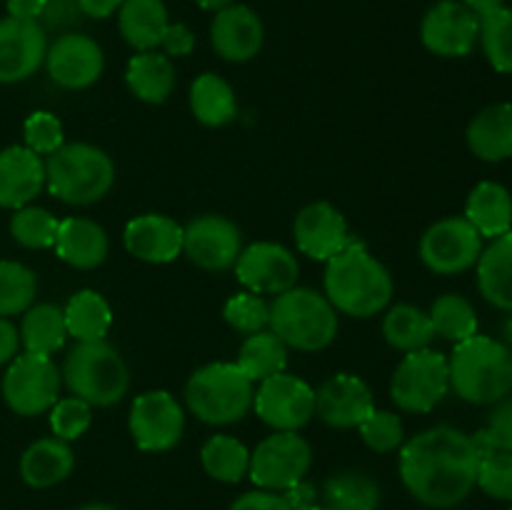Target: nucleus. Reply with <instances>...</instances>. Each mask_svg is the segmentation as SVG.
Segmentation results:
<instances>
[{"label":"nucleus","instance_id":"1","mask_svg":"<svg viewBox=\"0 0 512 510\" xmlns=\"http://www.w3.org/2000/svg\"><path fill=\"white\" fill-rule=\"evenodd\" d=\"M480 450L473 435L435 425L420 430L400 448V480L418 503L428 508H455L478 483Z\"/></svg>","mask_w":512,"mask_h":510},{"label":"nucleus","instance_id":"2","mask_svg":"<svg viewBox=\"0 0 512 510\" xmlns=\"http://www.w3.org/2000/svg\"><path fill=\"white\" fill-rule=\"evenodd\" d=\"M323 285L325 298L338 313L360 320L383 313L395 293L390 270L358 240L325 260Z\"/></svg>","mask_w":512,"mask_h":510},{"label":"nucleus","instance_id":"3","mask_svg":"<svg viewBox=\"0 0 512 510\" xmlns=\"http://www.w3.org/2000/svg\"><path fill=\"white\" fill-rule=\"evenodd\" d=\"M450 390L473 405H493L512 393V353L500 340L473 335L448 355Z\"/></svg>","mask_w":512,"mask_h":510},{"label":"nucleus","instance_id":"4","mask_svg":"<svg viewBox=\"0 0 512 510\" xmlns=\"http://www.w3.org/2000/svg\"><path fill=\"white\" fill-rule=\"evenodd\" d=\"M115 185V163L93 143H63L45 160V188L65 205H93Z\"/></svg>","mask_w":512,"mask_h":510},{"label":"nucleus","instance_id":"5","mask_svg":"<svg viewBox=\"0 0 512 510\" xmlns=\"http://www.w3.org/2000/svg\"><path fill=\"white\" fill-rule=\"evenodd\" d=\"M70 395L85 400L93 408H110L128 395L130 370L123 355L108 340L75 343L68 350L60 370Z\"/></svg>","mask_w":512,"mask_h":510},{"label":"nucleus","instance_id":"6","mask_svg":"<svg viewBox=\"0 0 512 510\" xmlns=\"http://www.w3.org/2000/svg\"><path fill=\"white\" fill-rule=\"evenodd\" d=\"M338 310L325 293L313 288H290L270 303V330L288 348L318 353L338 338Z\"/></svg>","mask_w":512,"mask_h":510},{"label":"nucleus","instance_id":"7","mask_svg":"<svg viewBox=\"0 0 512 510\" xmlns=\"http://www.w3.org/2000/svg\"><path fill=\"white\" fill-rule=\"evenodd\" d=\"M183 395L198 420L233 425L253 410L255 383L235 363H208L190 375Z\"/></svg>","mask_w":512,"mask_h":510},{"label":"nucleus","instance_id":"8","mask_svg":"<svg viewBox=\"0 0 512 510\" xmlns=\"http://www.w3.org/2000/svg\"><path fill=\"white\" fill-rule=\"evenodd\" d=\"M448 390V355L430 348L405 353L390 380V398L405 413H430Z\"/></svg>","mask_w":512,"mask_h":510},{"label":"nucleus","instance_id":"9","mask_svg":"<svg viewBox=\"0 0 512 510\" xmlns=\"http://www.w3.org/2000/svg\"><path fill=\"white\" fill-rule=\"evenodd\" d=\"M313 465V448L308 440L288 430H273L250 453V480L263 490L285 493L305 480Z\"/></svg>","mask_w":512,"mask_h":510},{"label":"nucleus","instance_id":"10","mask_svg":"<svg viewBox=\"0 0 512 510\" xmlns=\"http://www.w3.org/2000/svg\"><path fill=\"white\" fill-rule=\"evenodd\" d=\"M60 370L45 355H15L3 375V398L13 413L23 418L43 415L60 398Z\"/></svg>","mask_w":512,"mask_h":510},{"label":"nucleus","instance_id":"11","mask_svg":"<svg viewBox=\"0 0 512 510\" xmlns=\"http://www.w3.org/2000/svg\"><path fill=\"white\" fill-rule=\"evenodd\" d=\"M418 253L430 273L460 275L478 265L480 253H483V238L465 220V215H450L425 230Z\"/></svg>","mask_w":512,"mask_h":510},{"label":"nucleus","instance_id":"12","mask_svg":"<svg viewBox=\"0 0 512 510\" xmlns=\"http://www.w3.org/2000/svg\"><path fill=\"white\" fill-rule=\"evenodd\" d=\"M128 428L145 453H165L183 440L185 410L168 390H145L130 405Z\"/></svg>","mask_w":512,"mask_h":510},{"label":"nucleus","instance_id":"13","mask_svg":"<svg viewBox=\"0 0 512 510\" xmlns=\"http://www.w3.org/2000/svg\"><path fill=\"white\" fill-rule=\"evenodd\" d=\"M253 408L255 415L273 430L298 433L315 415V390L303 378L283 370L260 380Z\"/></svg>","mask_w":512,"mask_h":510},{"label":"nucleus","instance_id":"14","mask_svg":"<svg viewBox=\"0 0 512 510\" xmlns=\"http://www.w3.org/2000/svg\"><path fill=\"white\" fill-rule=\"evenodd\" d=\"M243 250V233L225 215H198L183 228V253L193 265L208 273L235 268Z\"/></svg>","mask_w":512,"mask_h":510},{"label":"nucleus","instance_id":"15","mask_svg":"<svg viewBox=\"0 0 512 510\" xmlns=\"http://www.w3.org/2000/svg\"><path fill=\"white\" fill-rule=\"evenodd\" d=\"M480 38V18L460 0H440L420 23V40L440 58H465Z\"/></svg>","mask_w":512,"mask_h":510},{"label":"nucleus","instance_id":"16","mask_svg":"<svg viewBox=\"0 0 512 510\" xmlns=\"http://www.w3.org/2000/svg\"><path fill=\"white\" fill-rule=\"evenodd\" d=\"M235 275L250 293L280 295L298 285L300 265L293 250L280 243L260 240L240 250Z\"/></svg>","mask_w":512,"mask_h":510},{"label":"nucleus","instance_id":"17","mask_svg":"<svg viewBox=\"0 0 512 510\" xmlns=\"http://www.w3.org/2000/svg\"><path fill=\"white\" fill-rule=\"evenodd\" d=\"M45 68L50 80L65 90H85L98 83L105 68L103 48L90 35L63 33L48 45Z\"/></svg>","mask_w":512,"mask_h":510},{"label":"nucleus","instance_id":"18","mask_svg":"<svg viewBox=\"0 0 512 510\" xmlns=\"http://www.w3.org/2000/svg\"><path fill=\"white\" fill-rule=\"evenodd\" d=\"M48 33L38 20L3 18L0 20V83L28 80L45 65Z\"/></svg>","mask_w":512,"mask_h":510},{"label":"nucleus","instance_id":"19","mask_svg":"<svg viewBox=\"0 0 512 510\" xmlns=\"http://www.w3.org/2000/svg\"><path fill=\"white\" fill-rule=\"evenodd\" d=\"M373 410V390L355 373H335L315 390V415L330 428H358Z\"/></svg>","mask_w":512,"mask_h":510},{"label":"nucleus","instance_id":"20","mask_svg":"<svg viewBox=\"0 0 512 510\" xmlns=\"http://www.w3.org/2000/svg\"><path fill=\"white\" fill-rule=\"evenodd\" d=\"M293 238L300 253L313 260H330L350 243L343 213L328 200L305 205L295 215Z\"/></svg>","mask_w":512,"mask_h":510},{"label":"nucleus","instance_id":"21","mask_svg":"<svg viewBox=\"0 0 512 510\" xmlns=\"http://www.w3.org/2000/svg\"><path fill=\"white\" fill-rule=\"evenodd\" d=\"M265 43V28L260 15L248 5H228L218 10L210 25V45L228 63H248Z\"/></svg>","mask_w":512,"mask_h":510},{"label":"nucleus","instance_id":"22","mask_svg":"<svg viewBox=\"0 0 512 510\" xmlns=\"http://www.w3.org/2000/svg\"><path fill=\"white\" fill-rule=\"evenodd\" d=\"M123 245L143 263H173L183 253V225L163 213L138 215L125 225Z\"/></svg>","mask_w":512,"mask_h":510},{"label":"nucleus","instance_id":"23","mask_svg":"<svg viewBox=\"0 0 512 510\" xmlns=\"http://www.w3.org/2000/svg\"><path fill=\"white\" fill-rule=\"evenodd\" d=\"M45 188V163L25 145L0 150V208L18 210Z\"/></svg>","mask_w":512,"mask_h":510},{"label":"nucleus","instance_id":"24","mask_svg":"<svg viewBox=\"0 0 512 510\" xmlns=\"http://www.w3.org/2000/svg\"><path fill=\"white\" fill-rule=\"evenodd\" d=\"M55 253L63 263L78 270H93L105 263L110 253L108 233L100 223L90 218H65L60 220L55 235Z\"/></svg>","mask_w":512,"mask_h":510},{"label":"nucleus","instance_id":"25","mask_svg":"<svg viewBox=\"0 0 512 510\" xmlns=\"http://www.w3.org/2000/svg\"><path fill=\"white\" fill-rule=\"evenodd\" d=\"M470 153L485 163L512 158V105L493 103L480 110L465 130Z\"/></svg>","mask_w":512,"mask_h":510},{"label":"nucleus","instance_id":"26","mask_svg":"<svg viewBox=\"0 0 512 510\" xmlns=\"http://www.w3.org/2000/svg\"><path fill=\"white\" fill-rule=\"evenodd\" d=\"M75 468V455L65 440L40 438L20 455V475L30 488H53L63 483Z\"/></svg>","mask_w":512,"mask_h":510},{"label":"nucleus","instance_id":"27","mask_svg":"<svg viewBox=\"0 0 512 510\" xmlns=\"http://www.w3.org/2000/svg\"><path fill=\"white\" fill-rule=\"evenodd\" d=\"M465 220L480 233V238H500L512 230V195L503 183L483 180L475 185L465 203Z\"/></svg>","mask_w":512,"mask_h":510},{"label":"nucleus","instance_id":"28","mask_svg":"<svg viewBox=\"0 0 512 510\" xmlns=\"http://www.w3.org/2000/svg\"><path fill=\"white\" fill-rule=\"evenodd\" d=\"M478 290L493 308L512 313V230L480 253Z\"/></svg>","mask_w":512,"mask_h":510},{"label":"nucleus","instance_id":"29","mask_svg":"<svg viewBox=\"0 0 512 510\" xmlns=\"http://www.w3.org/2000/svg\"><path fill=\"white\" fill-rule=\"evenodd\" d=\"M125 85L143 103H165L175 88L173 60L158 50H145V53L133 55L128 60V68H125Z\"/></svg>","mask_w":512,"mask_h":510},{"label":"nucleus","instance_id":"30","mask_svg":"<svg viewBox=\"0 0 512 510\" xmlns=\"http://www.w3.org/2000/svg\"><path fill=\"white\" fill-rule=\"evenodd\" d=\"M168 25V8L163 0H123L118 10L120 35L138 53L160 48Z\"/></svg>","mask_w":512,"mask_h":510},{"label":"nucleus","instance_id":"31","mask_svg":"<svg viewBox=\"0 0 512 510\" xmlns=\"http://www.w3.org/2000/svg\"><path fill=\"white\" fill-rule=\"evenodd\" d=\"M190 113L205 128H223L238 115L233 85L215 73H203L190 85Z\"/></svg>","mask_w":512,"mask_h":510},{"label":"nucleus","instance_id":"32","mask_svg":"<svg viewBox=\"0 0 512 510\" xmlns=\"http://www.w3.org/2000/svg\"><path fill=\"white\" fill-rule=\"evenodd\" d=\"M18 333L20 345L25 348V353L50 358V355L58 353L65 345V340H68L63 308L53 303L30 305L23 313V323H20Z\"/></svg>","mask_w":512,"mask_h":510},{"label":"nucleus","instance_id":"33","mask_svg":"<svg viewBox=\"0 0 512 510\" xmlns=\"http://www.w3.org/2000/svg\"><path fill=\"white\" fill-rule=\"evenodd\" d=\"M65 328L68 338L75 343H93V340H105L110 325H113V310L110 303L98 293V290H78L73 298L65 303Z\"/></svg>","mask_w":512,"mask_h":510},{"label":"nucleus","instance_id":"34","mask_svg":"<svg viewBox=\"0 0 512 510\" xmlns=\"http://www.w3.org/2000/svg\"><path fill=\"white\" fill-rule=\"evenodd\" d=\"M383 338L390 348L413 353L433 343L435 330L430 315L423 308L410 303H398L388 308L383 318Z\"/></svg>","mask_w":512,"mask_h":510},{"label":"nucleus","instance_id":"35","mask_svg":"<svg viewBox=\"0 0 512 510\" xmlns=\"http://www.w3.org/2000/svg\"><path fill=\"white\" fill-rule=\"evenodd\" d=\"M288 350V345L273 330H260V333L245 335L235 365L253 383H260V380L283 373L288 368Z\"/></svg>","mask_w":512,"mask_h":510},{"label":"nucleus","instance_id":"36","mask_svg":"<svg viewBox=\"0 0 512 510\" xmlns=\"http://www.w3.org/2000/svg\"><path fill=\"white\" fill-rule=\"evenodd\" d=\"M200 463L220 483H240L250 470V450L233 435H213L200 448Z\"/></svg>","mask_w":512,"mask_h":510},{"label":"nucleus","instance_id":"37","mask_svg":"<svg viewBox=\"0 0 512 510\" xmlns=\"http://www.w3.org/2000/svg\"><path fill=\"white\" fill-rule=\"evenodd\" d=\"M325 503L330 510H378L380 485L360 470H343L325 480Z\"/></svg>","mask_w":512,"mask_h":510},{"label":"nucleus","instance_id":"38","mask_svg":"<svg viewBox=\"0 0 512 510\" xmlns=\"http://www.w3.org/2000/svg\"><path fill=\"white\" fill-rule=\"evenodd\" d=\"M430 323L438 338L450 340L453 345L478 335V313L465 295L445 293L430 308Z\"/></svg>","mask_w":512,"mask_h":510},{"label":"nucleus","instance_id":"39","mask_svg":"<svg viewBox=\"0 0 512 510\" xmlns=\"http://www.w3.org/2000/svg\"><path fill=\"white\" fill-rule=\"evenodd\" d=\"M38 278L33 270L15 260H0V318L20 315L33 305Z\"/></svg>","mask_w":512,"mask_h":510},{"label":"nucleus","instance_id":"40","mask_svg":"<svg viewBox=\"0 0 512 510\" xmlns=\"http://www.w3.org/2000/svg\"><path fill=\"white\" fill-rule=\"evenodd\" d=\"M488 63L498 73L512 75V8H498L480 18V38Z\"/></svg>","mask_w":512,"mask_h":510},{"label":"nucleus","instance_id":"41","mask_svg":"<svg viewBox=\"0 0 512 510\" xmlns=\"http://www.w3.org/2000/svg\"><path fill=\"white\" fill-rule=\"evenodd\" d=\"M60 220L50 210L38 205H25L18 208L10 218V235L18 245L28 250H45L55 245Z\"/></svg>","mask_w":512,"mask_h":510},{"label":"nucleus","instance_id":"42","mask_svg":"<svg viewBox=\"0 0 512 510\" xmlns=\"http://www.w3.org/2000/svg\"><path fill=\"white\" fill-rule=\"evenodd\" d=\"M223 318L235 333H260L270 325V303L263 295L245 290V293L228 298V303L223 305Z\"/></svg>","mask_w":512,"mask_h":510},{"label":"nucleus","instance_id":"43","mask_svg":"<svg viewBox=\"0 0 512 510\" xmlns=\"http://www.w3.org/2000/svg\"><path fill=\"white\" fill-rule=\"evenodd\" d=\"M48 418L55 438L70 443V440L83 438L90 425H93V405L75 398V395L58 398V403L48 410Z\"/></svg>","mask_w":512,"mask_h":510},{"label":"nucleus","instance_id":"44","mask_svg":"<svg viewBox=\"0 0 512 510\" xmlns=\"http://www.w3.org/2000/svg\"><path fill=\"white\" fill-rule=\"evenodd\" d=\"M360 438L375 453H393V450L403 448L405 430L400 415L390 413V410L375 408L363 423L358 425Z\"/></svg>","mask_w":512,"mask_h":510},{"label":"nucleus","instance_id":"45","mask_svg":"<svg viewBox=\"0 0 512 510\" xmlns=\"http://www.w3.org/2000/svg\"><path fill=\"white\" fill-rule=\"evenodd\" d=\"M473 440L480 450V458L485 453H493V450L512 453V393L493 403L488 413V423L473 435Z\"/></svg>","mask_w":512,"mask_h":510},{"label":"nucleus","instance_id":"46","mask_svg":"<svg viewBox=\"0 0 512 510\" xmlns=\"http://www.w3.org/2000/svg\"><path fill=\"white\" fill-rule=\"evenodd\" d=\"M478 485L485 495L503 503H512V453L493 450L480 458Z\"/></svg>","mask_w":512,"mask_h":510},{"label":"nucleus","instance_id":"47","mask_svg":"<svg viewBox=\"0 0 512 510\" xmlns=\"http://www.w3.org/2000/svg\"><path fill=\"white\" fill-rule=\"evenodd\" d=\"M23 138L25 148L33 150L35 155H53L65 143L63 123L53 113H48V110H35L25 120Z\"/></svg>","mask_w":512,"mask_h":510},{"label":"nucleus","instance_id":"48","mask_svg":"<svg viewBox=\"0 0 512 510\" xmlns=\"http://www.w3.org/2000/svg\"><path fill=\"white\" fill-rule=\"evenodd\" d=\"M83 10H80L78 0H45L43 10H40L38 23L43 25L45 33L55 30V33H70L75 25L83 20Z\"/></svg>","mask_w":512,"mask_h":510},{"label":"nucleus","instance_id":"49","mask_svg":"<svg viewBox=\"0 0 512 510\" xmlns=\"http://www.w3.org/2000/svg\"><path fill=\"white\" fill-rule=\"evenodd\" d=\"M230 510H293L290 508L288 498L283 493H275V490H250L243 493Z\"/></svg>","mask_w":512,"mask_h":510},{"label":"nucleus","instance_id":"50","mask_svg":"<svg viewBox=\"0 0 512 510\" xmlns=\"http://www.w3.org/2000/svg\"><path fill=\"white\" fill-rule=\"evenodd\" d=\"M160 48L165 50L168 58H185V55L193 53L195 48L193 30L183 23H170L168 28H165L163 40H160Z\"/></svg>","mask_w":512,"mask_h":510},{"label":"nucleus","instance_id":"51","mask_svg":"<svg viewBox=\"0 0 512 510\" xmlns=\"http://www.w3.org/2000/svg\"><path fill=\"white\" fill-rule=\"evenodd\" d=\"M20 350V333L8 318H0V365L10 363Z\"/></svg>","mask_w":512,"mask_h":510},{"label":"nucleus","instance_id":"52","mask_svg":"<svg viewBox=\"0 0 512 510\" xmlns=\"http://www.w3.org/2000/svg\"><path fill=\"white\" fill-rule=\"evenodd\" d=\"M283 495L288 498L290 508L293 510H310L315 505V498H318V493H315V488L308 480H300L298 485L288 488Z\"/></svg>","mask_w":512,"mask_h":510},{"label":"nucleus","instance_id":"53","mask_svg":"<svg viewBox=\"0 0 512 510\" xmlns=\"http://www.w3.org/2000/svg\"><path fill=\"white\" fill-rule=\"evenodd\" d=\"M80 10H83L85 18H95V20H105L110 15H115L123 5V0H78Z\"/></svg>","mask_w":512,"mask_h":510},{"label":"nucleus","instance_id":"54","mask_svg":"<svg viewBox=\"0 0 512 510\" xmlns=\"http://www.w3.org/2000/svg\"><path fill=\"white\" fill-rule=\"evenodd\" d=\"M45 0H8V15L20 20H38Z\"/></svg>","mask_w":512,"mask_h":510},{"label":"nucleus","instance_id":"55","mask_svg":"<svg viewBox=\"0 0 512 510\" xmlns=\"http://www.w3.org/2000/svg\"><path fill=\"white\" fill-rule=\"evenodd\" d=\"M460 3H463L465 8L473 10L478 18H483V15H490V13H495L498 8H503L505 0H460Z\"/></svg>","mask_w":512,"mask_h":510},{"label":"nucleus","instance_id":"56","mask_svg":"<svg viewBox=\"0 0 512 510\" xmlns=\"http://www.w3.org/2000/svg\"><path fill=\"white\" fill-rule=\"evenodd\" d=\"M195 3H198L203 10H213V13H218V10H223V8H228V5H233L235 0H195Z\"/></svg>","mask_w":512,"mask_h":510},{"label":"nucleus","instance_id":"57","mask_svg":"<svg viewBox=\"0 0 512 510\" xmlns=\"http://www.w3.org/2000/svg\"><path fill=\"white\" fill-rule=\"evenodd\" d=\"M500 333H503V340H500V343H503L505 348L512 353V313L503 320V325H500Z\"/></svg>","mask_w":512,"mask_h":510},{"label":"nucleus","instance_id":"58","mask_svg":"<svg viewBox=\"0 0 512 510\" xmlns=\"http://www.w3.org/2000/svg\"><path fill=\"white\" fill-rule=\"evenodd\" d=\"M78 510H115L113 505H105V503H88V505H83V508H78Z\"/></svg>","mask_w":512,"mask_h":510},{"label":"nucleus","instance_id":"59","mask_svg":"<svg viewBox=\"0 0 512 510\" xmlns=\"http://www.w3.org/2000/svg\"><path fill=\"white\" fill-rule=\"evenodd\" d=\"M310 510H330V508H328V505H313Z\"/></svg>","mask_w":512,"mask_h":510},{"label":"nucleus","instance_id":"60","mask_svg":"<svg viewBox=\"0 0 512 510\" xmlns=\"http://www.w3.org/2000/svg\"><path fill=\"white\" fill-rule=\"evenodd\" d=\"M510 510H512V505H510Z\"/></svg>","mask_w":512,"mask_h":510}]
</instances>
